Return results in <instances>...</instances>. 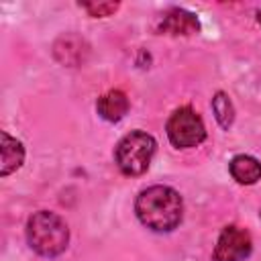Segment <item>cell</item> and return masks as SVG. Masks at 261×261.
<instances>
[{"label": "cell", "mask_w": 261, "mask_h": 261, "mask_svg": "<svg viewBox=\"0 0 261 261\" xmlns=\"http://www.w3.org/2000/svg\"><path fill=\"white\" fill-rule=\"evenodd\" d=\"M27 241L35 253L43 257H57L67 249L69 228L59 214L39 210L27 222Z\"/></svg>", "instance_id": "7a4b0ae2"}, {"label": "cell", "mask_w": 261, "mask_h": 261, "mask_svg": "<svg viewBox=\"0 0 261 261\" xmlns=\"http://www.w3.org/2000/svg\"><path fill=\"white\" fill-rule=\"evenodd\" d=\"M55 45H63V47H67V53L65 55H61V57H57L61 63H69V65H75V63H80L82 59H84V51H86V45H84V41L80 39V37H75V35H67V37H61Z\"/></svg>", "instance_id": "30bf717a"}, {"label": "cell", "mask_w": 261, "mask_h": 261, "mask_svg": "<svg viewBox=\"0 0 261 261\" xmlns=\"http://www.w3.org/2000/svg\"><path fill=\"white\" fill-rule=\"evenodd\" d=\"M96 110L98 114L108 120V122H118L126 112H128V98L124 92L120 90H110L106 94H102L96 102Z\"/></svg>", "instance_id": "52a82bcc"}, {"label": "cell", "mask_w": 261, "mask_h": 261, "mask_svg": "<svg viewBox=\"0 0 261 261\" xmlns=\"http://www.w3.org/2000/svg\"><path fill=\"white\" fill-rule=\"evenodd\" d=\"M257 22H259V27H261V10L257 12Z\"/></svg>", "instance_id": "4fadbf2b"}, {"label": "cell", "mask_w": 261, "mask_h": 261, "mask_svg": "<svg viewBox=\"0 0 261 261\" xmlns=\"http://www.w3.org/2000/svg\"><path fill=\"white\" fill-rule=\"evenodd\" d=\"M167 137L177 149L198 147L206 139V126L202 116L192 106H181L173 110L167 120Z\"/></svg>", "instance_id": "277c9868"}, {"label": "cell", "mask_w": 261, "mask_h": 261, "mask_svg": "<svg viewBox=\"0 0 261 261\" xmlns=\"http://www.w3.org/2000/svg\"><path fill=\"white\" fill-rule=\"evenodd\" d=\"M0 137H2V147H0V151H2V169H0V173L2 175H10L12 171H16L22 165L24 147H22L20 141L12 139L6 130H2Z\"/></svg>", "instance_id": "9c48e42d"}, {"label": "cell", "mask_w": 261, "mask_h": 261, "mask_svg": "<svg viewBox=\"0 0 261 261\" xmlns=\"http://www.w3.org/2000/svg\"><path fill=\"white\" fill-rule=\"evenodd\" d=\"M212 110H214V116H216V120H218V124L222 128H228L232 124L234 108H232V102L228 100V96L224 92H218L212 98Z\"/></svg>", "instance_id": "8fae6325"}, {"label": "cell", "mask_w": 261, "mask_h": 261, "mask_svg": "<svg viewBox=\"0 0 261 261\" xmlns=\"http://www.w3.org/2000/svg\"><path fill=\"white\" fill-rule=\"evenodd\" d=\"M251 251H253L251 234L245 228L230 224V226L222 228L212 257H214V261H243L251 255Z\"/></svg>", "instance_id": "5b68a950"}, {"label": "cell", "mask_w": 261, "mask_h": 261, "mask_svg": "<svg viewBox=\"0 0 261 261\" xmlns=\"http://www.w3.org/2000/svg\"><path fill=\"white\" fill-rule=\"evenodd\" d=\"M155 149L157 143L149 133L130 130L118 141L114 149V161L124 175H141L149 169Z\"/></svg>", "instance_id": "3957f363"}, {"label": "cell", "mask_w": 261, "mask_h": 261, "mask_svg": "<svg viewBox=\"0 0 261 261\" xmlns=\"http://www.w3.org/2000/svg\"><path fill=\"white\" fill-rule=\"evenodd\" d=\"M230 175L245 186H251L261 179V163L251 155H237L228 163Z\"/></svg>", "instance_id": "ba28073f"}, {"label": "cell", "mask_w": 261, "mask_h": 261, "mask_svg": "<svg viewBox=\"0 0 261 261\" xmlns=\"http://www.w3.org/2000/svg\"><path fill=\"white\" fill-rule=\"evenodd\" d=\"M137 218L155 232L173 230L184 216L181 196L169 186H151L137 196Z\"/></svg>", "instance_id": "6da1fadb"}, {"label": "cell", "mask_w": 261, "mask_h": 261, "mask_svg": "<svg viewBox=\"0 0 261 261\" xmlns=\"http://www.w3.org/2000/svg\"><path fill=\"white\" fill-rule=\"evenodd\" d=\"M198 31H200L198 16L186 8L167 10L159 22V33H165V35H194Z\"/></svg>", "instance_id": "8992f818"}, {"label": "cell", "mask_w": 261, "mask_h": 261, "mask_svg": "<svg viewBox=\"0 0 261 261\" xmlns=\"http://www.w3.org/2000/svg\"><path fill=\"white\" fill-rule=\"evenodd\" d=\"M92 16H108L112 12H116L118 8V2H94V4H82Z\"/></svg>", "instance_id": "7c38bea8"}]
</instances>
